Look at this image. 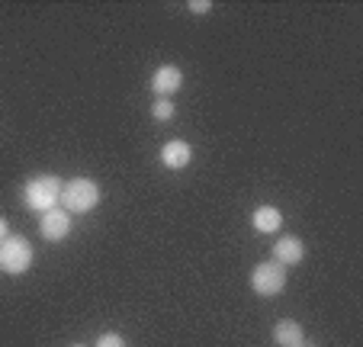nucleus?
<instances>
[{
    "instance_id": "1",
    "label": "nucleus",
    "mask_w": 363,
    "mask_h": 347,
    "mask_svg": "<svg viewBox=\"0 0 363 347\" xmlns=\"http://www.w3.org/2000/svg\"><path fill=\"white\" fill-rule=\"evenodd\" d=\"M100 199H103V190L96 180L74 177L62 187V199H58V203H62V209L71 212V216H87V212H94L96 206H100Z\"/></svg>"
},
{
    "instance_id": "2",
    "label": "nucleus",
    "mask_w": 363,
    "mask_h": 347,
    "mask_svg": "<svg viewBox=\"0 0 363 347\" xmlns=\"http://www.w3.org/2000/svg\"><path fill=\"white\" fill-rule=\"evenodd\" d=\"M62 187L65 184L55 177V174H39V177H33L26 184V190H23V203H26L33 212L55 209L58 199H62Z\"/></svg>"
},
{
    "instance_id": "3",
    "label": "nucleus",
    "mask_w": 363,
    "mask_h": 347,
    "mask_svg": "<svg viewBox=\"0 0 363 347\" xmlns=\"http://www.w3.org/2000/svg\"><path fill=\"white\" fill-rule=\"evenodd\" d=\"M33 245H29L23 235H7L0 241V270L10 273V277H20L33 267Z\"/></svg>"
},
{
    "instance_id": "4",
    "label": "nucleus",
    "mask_w": 363,
    "mask_h": 347,
    "mask_svg": "<svg viewBox=\"0 0 363 347\" xmlns=\"http://www.w3.org/2000/svg\"><path fill=\"white\" fill-rule=\"evenodd\" d=\"M283 286H286V267L277 264V260H264L251 270V290L257 296H277L283 293Z\"/></svg>"
},
{
    "instance_id": "5",
    "label": "nucleus",
    "mask_w": 363,
    "mask_h": 347,
    "mask_svg": "<svg viewBox=\"0 0 363 347\" xmlns=\"http://www.w3.org/2000/svg\"><path fill=\"white\" fill-rule=\"evenodd\" d=\"M39 235L45 241H65L71 235V212H65V209H48V212H42V219H39Z\"/></svg>"
},
{
    "instance_id": "6",
    "label": "nucleus",
    "mask_w": 363,
    "mask_h": 347,
    "mask_svg": "<svg viewBox=\"0 0 363 347\" xmlns=\"http://www.w3.org/2000/svg\"><path fill=\"white\" fill-rule=\"evenodd\" d=\"M180 87H184V71H180L177 65H161V68L151 75V90H155V97H174Z\"/></svg>"
},
{
    "instance_id": "7",
    "label": "nucleus",
    "mask_w": 363,
    "mask_h": 347,
    "mask_svg": "<svg viewBox=\"0 0 363 347\" xmlns=\"http://www.w3.org/2000/svg\"><path fill=\"white\" fill-rule=\"evenodd\" d=\"M190 161H193L190 142H184V138L164 142V148H161V164H164L167 170H184V167H190Z\"/></svg>"
},
{
    "instance_id": "8",
    "label": "nucleus",
    "mask_w": 363,
    "mask_h": 347,
    "mask_svg": "<svg viewBox=\"0 0 363 347\" xmlns=\"http://www.w3.org/2000/svg\"><path fill=\"white\" fill-rule=\"evenodd\" d=\"M302 258H306V245H302L296 235H286V238H280L274 245V260L283 267H296L302 264Z\"/></svg>"
},
{
    "instance_id": "9",
    "label": "nucleus",
    "mask_w": 363,
    "mask_h": 347,
    "mask_svg": "<svg viewBox=\"0 0 363 347\" xmlns=\"http://www.w3.org/2000/svg\"><path fill=\"white\" fill-rule=\"evenodd\" d=\"M251 225L254 231H261V235H274V231L283 228V212L277 206H257L251 212Z\"/></svg>"
},
{
    "instance_id": "10",
    "label": "nucleus",
    "mask_w": 363,
    "mask_h": 347,
    "mask_svg": "<svg viewBox=\"0 0 363 347\" xmlns=\"http://www.w3.org/2000/svg\"><path fill=\"white\" fill-rule=\"evenodd\" d=\"M274 341L280 347H299V344H306V328L293 319H280L274 325Z\"/></svg>"
},
{
    "instance_id": "11",
    "label": "nucleus",
    "mask_w": 363,
    "mask_h": 347,
    "mask_svg": "<svg viewBox=\"0 0 363 347\" xmlns=\"http://www.w3.org/2000/svg\"><path fill=\"white\" fill-rule=\"evenodd\" d=\"M174 113H177V106H174L171 97H155V103H151V116H155L158 123H167V119H174Z\"/></svg>"
},
{
    "instance_id": "12",
    "label": "nucleus",
    "mask_w": 363,
    "mask_h": 347,
    "mask_svg": "<svg viewBox=\"0 0 363 347\" xmlns=\"http://www.w3.org/2000/svg\"><path fill=\"white\" fill-rule=\"evenodd\" d=\"M94 347H125V338H123V334H116V331H106V334H100V338H96Z\"/></svg>"
},
{
    "instance_id": "13",
    "label": "nucleus",
    "mask_w": 363,
    "mask_h": 347,
    "mask_svg": "<svg viewBox=\"0 0 363 347\" xmlns=\"http://www.w3.org/2000/svg\"><path fill=\"white\" fill-rule=\"evenodd\" d=\"M186 7H190L193 13H209V10H213V4H209V0H190Z\"/></svg>"
},
{
    "instance_id": "14",
    "label": "nucleus",
    "mask_w": 363,
    "mask_h": 347,
    "mask_svg": "<svg viewBox=\"0 0 363 347\" xmlns=\"http://www.w3.org/2000/svg\"><path fill=\"white\" fill-rule=\"evenodd\" d=\"M7 235H10V225H7V219H4V216H0V241H4V238H7Z\"/></svg>"
},
{
    "instance_id": "15",
    "label": "nucleus",
    "mask_w": 363,
    "mask_h": 347,
    "mask_svg": "<svg viewBox=\"0 0 363 347\" xmlns=\"http://www.w3.org/2000/svg\"><path fill=\"white\" fill-rule=\"evenodd\" d=\"M299 347H312V344H299Z\"/></svg>"
},
{
    "instance_id": "16",
    "label": "nucleus",
    "mask_w": 363,
    "mask_h": 347,
    "mask_svg": "<svg viewBox=\"0 0 363 347\" xmlns=\"http://www.w3.org/2000/svg\"><path fill=\"white\" fill-rule=\"evenodd\" d=\"M71 347H84V344H71Z\"/></svg>"
}]
</instances>
